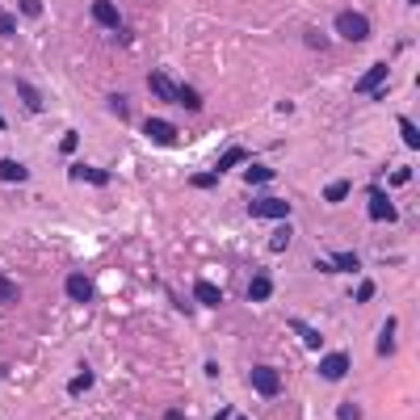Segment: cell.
I'll use <instances>...</instances> for the list:
<instances>
[{
  "instance_id": "cell-28",
  "label": "cell",
  "mask_w": 420,
  "mask_h": 420,
  "mask_svg": "<svg viewBox=\"0 0 420 420\" xmlns=\"http://www.w3.org/2000/svg\"><path fill=\"white\" fill-rule=\"evenodd\" d=\"M189 185H194V189H210V185H219V172H198Z\"/></svg>"
},
{
  "instance_id": "cell-3",
  "label": "cell",
  "mask_w": 420,
  "mask_h": 420,
  "mask_svg": "<svg viewBox=\"0 0 420 420\" xmlns=\"http://www.w3.org/2000/svg\"><path fill=\"white\" fill-rule=\"evenodd\" d=\"M248 215L252 219H290V202H282V198H257V202H248Z\"/></svg>"
},
{
  "instance_id": "cell-7",
  "label": "cell",
  "mask_w": 420,
  "mask_h": 420,
  "mask_svg": "<svg viewBox=\"0 0 420 420\" xmlns=\"http://www.w3.org/2000/svg\"><path fill=\"white\" fill-rule=\"evenodd\" d=\"M387 76H391V67H387V63H374V67H370V72H366L358 84H353V93H379Z\"/></svg>"
},
{
  "instance_id": "cell-29",
  "label": "cell",
  "mask_w": 420,
  "mask_h": 420,
  "mask_svg": "<svg viewBox=\"0 0 420 420\" xmlns=\"http://www.w3.org/2000/svg\"><path fill=\"white\" fill-rule=\"evenodd\" d=\"M109 114H118V118H130V105H126V97H109Z\"/></svg>"
},
{
  "instance_id": "cell-32",
  "label": "cell",
  "mask_w": 420,
  "mask_h": 420,
  "mask_svg": "<svg viewBox=\"0 0 420 420\" xmlns=\"http://www.w3.org/2000/svg\"><path fill=\"white\" fill-rule=\"evenodd\" d=\"M370 299H374V282H362L358 286V303H370Z\"/></svg>"
},
{
  "instance_id": "cell-10",
  "label": "cell",
  "mask_w": 420,
  "mask_h": 420,
  "mask_svg": "<svg viewBox=\"0 0 420 420\" xmlns=\"http://www.w3.org/2000/svg\"><path fill=\"white\" fill-rule=\"evenodd\" d=\"M194 299H198L202 307H219V303H223V290H219L215 282H206V278H198V282H194Z\"/></svg>"
},
{
  "instance_id": "cell-11",
  "label": "cell",
  "mask_w": 420,
  "mask_h": 420,
  "mask_svg": "<svg viewBox=\"0 0 420 420\" xmlns=\"http://www.w3.org/2000/svg\"><path fill=\"white\" fill-rule=\"evenodd\" d=\"M147 88H151V93H156L160 101H172V105H177V84H172L168 76H160V72H151V76H147Z\"/></svg>"
},
{
  "instance_id": "cell-9",
  "label": "cell",
  "mask_w": 420,
  "mask_h": 420,
  "mask_svg": "<svg viewBox=\"0 0 420 420\" xmlns=\"http://www.w3.org/2000/svg\"><path fill=\"white\" fill-rule=\"evenodd\" d=\"M63 290H67L72 303H88V299H93V282H88L84 273H72V278L63 282Z\"/></svg>"
},
{
  "instance_id": "cell-12",
  "label": "cell",
  "mask_w": 420,
  "mask_h": 420,
  "mask_svg": "<svg viewBox=\"0 0 420 420\" xmlns=\"http://www.w3.org/2000/svg\"><path fill=\"white\" fill-rule=\"evenodd\" d=\"M72 181H88V185H109V172L93 168V164H72Z\"/></svg>"
},
{
  "instance_id": "cell-8",
  "label": "cell",
  "mask_w": 420,
  "mask_h": 420,
  "mask_svg": "<svg viewBox=\"0 0 420 420\" xmlns=\"http://www.w3.org/2000/svg\"><path fill=\"white\" fill-rule=\"evenodd\" d=\"M370 219H374V223H383V219H387V223H395V206L387 202V194H383V189H370Z\"/></svg>"
},
{
  "instance_id": "cell-19",
  "label": "cell",
  "mask_w": 420,
  "mask_h": 420,
  "mask_svg": "<svg viewBox=\"0 0 420 420\" xmlns=\"http://www.w3.org/2000/svg\"><path fill=\"white\" fill-rule=\"evenodd\" d=\"M177 105H185V109H202V97H198V88H189V84H177Z\"/></svg>"
},
{
  "instance_id": "cell-14",
  "label": "cell",
  "mask_w": 420,
  "mask_h": 420,
  "mask_svg": "<svg viewBox=\"0 0 420 420\" xmlns=\"http://www.w3.org/2000/svg\"><path fill=\"white\" fill-rule=\"evenodd\" d=\"M328 265H332V273H358V269H362V257H358V252H337Z\"/></svg>"
},
{
  "instance_id": "cell-26",
  "label": "cell",
  "mask_w": 420,
  "mask_h": 420,
  "mask_svg": "<svg viewBox=\"0 0 420 420\" xmlns=\"http://www.w3.org/2000/svg\"><path fill=\"white\" fill-rule=\"evenodd\" d=\"M0 38H17V17L8 8H0Z\"/></svg>"
},
{
  "instance_id": "cell-21",
  "label": "cell",
  "mask_w": 420,
  "mask_h": 420,
  "mask_svg": "<svg viewBox=\"0 0 420 420\" xmlns=\"http://www.w3.org/2000/svg\"><path fill=\"white\" fill-rule=\"evenodd\" d=\"M269 177H273V168H265V164H248V168H244V181H248V185H261V181H269Z\"/></svg>"
},
{
  "instance_id": "cell-22",
  "label": "cell",
  "mask_w": 420,
  "mask_h": 420,
  "mask_svg": "<svg viewBox=\"0 0 420 420\" xmlns=\"http://www.w3.org/2000/svg\"><path fill=\"white\" fill-rule=\"evenodd\" d=\"M349 189H353L349 181H332V185L324 189V202H345V198H349Z\"/></svg>"
},
{
  "instance_id": "cell-15",
  "label": "cell",
  "mask_w": 420,
  "mask_h": 420,
  "mask_svg": "<svg viewBox=\"0 0 420 420\" xmlns=\"http://www.w3.org/2000/svg\"><path fill=\"white\" fill-rule=\"evenodd\" d=\"M269 294H273V282H269V273H257V278L248 282V299H252V303H265Z\"/></svg>"
},
{
  "instance_id": "cell-35",
  "label": "cell",
  "mask_w": 420,
  "mask_h": 420,
  "mask_svg": "<svg viewBox=\"0 0 420 420\" xmlns=\"http://www.w3.org/2000/svg\"><path fill=\"white\" fill-rule=\"evenodd\" d=\"M164 420H189V416H185V412H177V408H172V412H164Z\"/></svg>"
},
{
  "instance_id": "cell-36",
  "label": "cell",
  "mask_w": 420,
  "mask_h": 420,
  "mask_svg": "<svg viewBox=\"0 0 420 420\" xmlns=\"http://www.w3.org/2000/svg\"><path fill=\"white\" fill-rule=\"evenodd\" d=\"M0 139H4V118H0Z\"/></svg>"
},
{
  "instance_id": "cell-4",
  "label": "cell",
  "mask_w": 420,
  "mask_h": 420,
  "mask_svg": "<svg viewBox=\"0 0 420 420\" xmlns=\"http://www.w3.org/2000/svg\"><path fill=\"white\" fill-rule=\"evenodd\" d=\"M143 135H147L151 143H160V147H172V143H177V126L164 122V118H147V122H143Z\"/></svg>"
},
{
  "instance_id": "cell-24",
  "label": "cell",
  "mask_w": 420,
  "mask_h": 420,
  "mask_svg": "<svg viewBox=\"0 0 420 420\" xmlns=\"http://www.w3.org/2000/svg\"><path fill=\"white\" fill-rule=\"evenodd\" d=\"M17 294H21V290H17V282H8V278L0 273V307H8V303H17Z\"/></svg>"
},
{
  "instance_id": "cell-30",
  "label": "cell",
  "mask_w": 420,
  "mask_h": 420,
  "mask_svg": "<svg viewBox=\"0 0 420 420\" xmlns=\"http://www.w3.org/2000/svg\"><path fill=\"white\" fill-rule=\"evenodd\" d=\"M294 328L303 332V341H307V349H320V345H324V337H320V332H311V328H303V324H294Z\"/></svg>"
},
{
  "instance_id": "cell-20",
  "label": "cell",
  "mask_w": 420,
  "mask_h": 420,
  "mask_svg": "<svg viewBox=\"0 0 420 420\" xmlns=\"http://www.w3.org/2000/svg\"><path fill=\"white\" fill-rule=\"evenodd\" d=\"M400 135H404V147H412V151L420 147V130L412 118H400Z\"/></svg>"
},
{
  "instance_id": "cell-25",
  "label": "cell",
  "mask_w": 420,
  "mask_h": 420,
  "mask_svg": "<svg viewBox=\"0 0 420 420\" xmlns=\"http://www.w3.org/2000/svg\"><path fill=\"white\" fill-rule=\"evenodd\" d=\"M88 387H93V374H88V370H84V374H76V379H72V383H67V395H84V391H88Z\"/></svg>"
},
{
  "instance_id": "cell-16",
  "label": "cell",
  "mask_w": 420,
  "mask_h": 420,
  "mask_svg": "<svg viewBox=\"0 0 420 420\" xmlns=\"http://www.w3.org/2000/svg\"><path fill=\"white\" fill-rule=\"evenodd\" d=\"M17 97L25 101V109H34V114L42 109V93H38V88H34L29 80H17Z\"/></svg>"
},
{
  "instance_id": "cell-27",
  "label": "cell",
  "mask_w": 420,
  "mask_h": 420,
  "mask_svg": "<svg viewBox=\"0 0 420 420\" xmlns=\"http://www.w3.org/2000/svg\"><path fill=\"white\" fill-rule=\"evenodd\" d=\"M337 420H362V408H358L353 400H345V404L337 408Z\"/></svg>"
},
{
  "instance_id": "cell-1",
  "label": "cell",
  "mask_w": 420,
  "mask_h": 420,
  "mask_svg": "<svg viewBox=\"0 0 420 420\" xmlns=\"http://www.w3.org/2000/svg\"><path fill=\"white\" fill-rule=\"evenodd\" d=\"M337 34H341L345 42H366V38H370V17L345 8V13H337Z\"/></svg>"
},
{
  "instance_id": "cell-34",
  "label": "cell",
  "mask_w": 420,
  "mask_h": 420,
  "mask_svg": "<svg viewBox=\"0 0 420 420\" xmlns=\"http://www.w3.org/2000/svg\"><path fill=\"white\" fill-rule=\"evenodd\" d=\"M76 143H80V135H76V130H67V135H63V143H59V147H63V151H76Z\"/></svg>"
},
{
  "instance_id": "cell-38",
  "label": "cell",
  "mask_w": 420,
  "mask_h": 420,
  "mask_svg": "<svg viewBox=\"0 0 420 420\" xmlns=\"http://www.w3.org/2000/svg\"><path fill=\"white\" fill-rule=\"evenodd\" d=\"M240 420H244V416H240Z\"/></svg>"
},
{
  "instance_id": "cell-13",
  "label": "cell",
  "mask_w": 420,
  "mask_h": 420,
  "mask_svg": "<svg viewBox=\"0 0 420 420\" xmlns=\"http://www.w3.org/2000/svg\"><path fill=\"white\" fill-rule=\"evenodd\" d=\"M0 181H4V185H13V181L21 185V181H29V168H25L21 160H0Z\"/></svg>"
},
{
  "instance_id": "cell-33",
  "label": "cell",
  "mask_w": 420,
  "mask_h": 420,
  "mask_svg": "<svg viewBox=\"0 0 420 420\" xmlns=\"http://www.w3.org/2000/svg\"><path fill=\"white\" fill-rule=\"evenodd\" d=\"M307 46H320V50H324L328 42H324V34H320V29H307Z\"/></svg>"
},
{
  "instance_id": "cell-37",
  "label": "cell",
  "mask_w": 420,
  "mask_h": 420,
  "mask_svg": "<svg viewBox=\"0 0 420 420\" xmlns=\"http://www.w3.org/2000/svg\"><path fill=\"white\" fill-rule=\"evenodd\" d=\"M408 4H420V0H408Z\"/></svg>"
},
{
  "instance_id": "cell-18",
  "label": "cell",
  "mask_w": 420,
  "mask_h": 420,
  "mask_svg": "<svg viewBox=\"0 0 420 420\" xmlns=\"http://www.w3.org/2000/svg\"><path fill=\"white\" fill-rule=\"evenodd\" d=\"M391 353H395V320H387L379 332V358H391Z\"/></svg>"
},
{
  "instance_id": "cell-23",
  "label": "cell",
  "mask_w": 420,
  "mask_h": 420,
  "mask_svg": "<svg viewBox=\"0 0 420 420\" xmlns=\"http://www.w3.org/2000/svg\"><path fill=\"white\" fill-rule=\"evenodd\" d=\"M290 236H294V231H290V223H286V227H278V231H273V240H269V248H273V252H286V248H290Z\"/></svg>"
},
{
  "instance_id": "cell-6",
  "label": "cell",
  "mask_w": 420,
  "mask_h": 420,
  "mask_svg": "<svg viewBox=\"0 0 420 420\" xmlns=\"http://www.w3.org/2000/svg\"><path fill=\"white\" fill-rule=\"evenodd\" d=\"M320 374H324L328 383H341V379L349 374V353H328V358H320Z\"/></svg>"
},
{
  "instance_id": "cell-31",
  "label": "cell",
  "mask_w": 420,
  "mask_h": 420,
  "mask_svg": "<svg viewBox=\"0 0 420 420\" xmlns=\"http://www.w3.org/2000/svg\"><path fill=\"white\" fill-rule=\"evenodd\" d=\"M21 13L25 17H42V0H21Z\"/></svg>"
},
{
  "instance_id": "cell-17",
  "label": "cell",
  "mask_w": 420,
  "mask_h": 420,
  "mask_svg": "<svg viewBox=\"0 0 420 420\" xmlns=\"http://www.w3.org/2000/svg\"><path fill=\"white\" fill-rule=\"evenodd\" d=\"M244 160H248V151H244V147H227V151L219 156V164H215V172L223 177L227 168H236V164H244Z\"/></svg>"
},
{
  "instance_id": "cell-2",
  "label": "cell",
  "mask_w": 420,
  "mask_h": 420,
  "mask_svg": "<svg viewBox=\"0 0 420 420\" xmlns=\"http://www.w3.org/2000/svg\"><path fill=\"white\" fill-rule=\"evenodd\" d=\"M248 383H252V391H257V395H265V400H273V395L282 391V374H278L273 366H252Z\"/></svg>"
},
{
  "instance_id": "cell-5",
  "label": "cell",
  "mask_w": 420,
  "mask_h": 420,
  "mask_svg": "<svg viewBox=\"0 0 420 420\" xmlns=\"http://www.w3.org/2000/svg\"><path fill=\"white\" fill-rule=\"evenodd\" d=\"M93 21L101 29H122V17H118V4L114 0H93Z\"/></svg>"
}]
</instances>
